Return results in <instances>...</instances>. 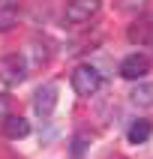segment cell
<instances>
[{
	"label": "cell",
	"mask_w": 153,
	"mask_h": 159,
	"mask_svg": "<svg viewBox=\"0 0 153 159\" xmlns=\"http://www.w3.org/2000/svg\"><path fill=\"white\" fill-rule=\"evenodd\" d=\"M72 87H75L78 96H93V93L102 87V75H99L90 63L75 66V69H72Z\"/></svg>",
	"instance_id": "1"
},
{
	"label": "cell",
	"mask_w": 153,
	"mask_h": 159,
	"mask_svg": "<svg viewBox=\"0 0 153 159\" xmlns=\"http://www.w3.org/2000/svg\"><path fill=\"white\" fill-rule=\"evenodd\" d=\"M150 72V60L144 57V54H129L123 63H120V75H123L126 81H138L144 78Z\"/></svg>",
	"instance_id": "5"
},
{
	"label": "cell",
	"mask_w": 153,
	"mask_h": 159,
	"mask_svg": "<svg viewBox=\"0 0 153 159\" xmlns=\"http://www.w3.org/2000/svg\"><path fill=\"white\" fill-rule=\"evenodd\" d=\"M126 39L135 45H153V15H138L126 27Z\"/></svg>",
	"instance_id": "4"
},
{
	"label": "cell",
	"mask_w": 153,
	"mask_h": 159,
	"mask_svg": "<svg viewBox=\"0 0 153 159\" xmlns=\"http://www.w3.org/2000/svg\"><path fill=\"white\" fill-rule=\"evenodd\" d=\"M99 6H102V0H69L66 3V21L84 24V21H90L99 12Z\"/></svg>",
	"instance_id": "3"
},
{
	"label": "cell",
	"mask_w": 153,
	"mask_h": 159,
	"mask_svg": "<svg viewBox=\"0 0 153 159\" xmlns=\"http://www.w3.org/2000/svg\"><path fill=\"white\" fill-rule=\"evenodd\" d=\"M87 141H90V135H84V132L75 135V141H72V156H75V159L84 156V147H87Z\"/></svg>",
	"instance_id": "11"
},
{
	"label": "cell",
	"mask_w": 153,
	"mask_h": 159,
	"mask_svg": "<svg viewBox=\"0 0 153 159\" xmlns=\"http://www.w3.org/2000/svg\"><path fill=\"white\" fill-rule=\"evenodd\" d=\"M150 135H153V123L150 120H135V123L129 126V141L132 144H144Z\"/></svg>",
	"instance_id": "9"
},
{
	"label": "cell",
	"mask_w": 153,
	"mask_h": 159,
	"mask_svg": "<svg viewBox=\"0 0 153 159\" xmlns=\"http://www.w3.org/2000/svg\"><path fill=\"white\" fill-rule=\"evenodd\" d=\"M144 0H123V6H141Z\"/></svg>",
	"instance_id": "13"
},
{
	"label": "cell",
	"mask_w": 153,
	"mask_h": 159,
	"mask_svg": "<svg viewBox=\"0 0 153 159\" xmlns=\"http://www.w3.org/2000/svg\"><path fill=\"white\" fill-rule=\"evenodd\" d=\"M129 99L135 105H153V81H141L129 90Z\"/></svg>",
	"instance_id": "8"
},
{
	"label": "cell",
	"mask_w": 153,
	"mask_h": 159,
	"mask_svg": "<svg viewBox=\"0 0 153 159\" xmlns=\"http://www.w3.org/2000/svg\"><path fill=\"white\" fill-rule=\"evenodd\" d=\"M9 105H12V102H9V96H6V93H0V117H6Z\"/></svg>",
	"instance_id": "12"
},
{
	"label": "cell",
	"mask_w": 153,
	"mask_h": 159,
	"mask_svg": "<svg viewBox=\"0 0 153 159\" xmlns=\"http://www.w3.org/2000/svg\"><path fill=\"white\" fill-rule=\"evenodd\" d=\"M27 78V66L21 54H6L0 60V81L3 84H18V81Z\"/></svg>",
	"instance_id": "2"
},
{
	"label": "cell",
	"mask_w": 153,
	"mask_h": 159,
	"mask_svg": "<svg viewBox=\"0 0 153 159\" xmlns=\"http://www.w3.org/2000/svg\"><path fill=\"white\" fill-rule=\"evenodd\" d=\"M18 9L15 6H3L0 9V33H6V30H12V27H18Z\"/></svg>",
	"instance_id": "10"
},
{
	"label": "cell",
	"mask_w": 153,
	"mask_h": 159,
	"mask_svg": "<svg viewBox=\"0 0 153 159\" xmlns=\"http://www.w3.org/2000/svg\"><path fill=\"white\" fill-rule=\"evenodd\" d=\"M33 105H36V114L39 117H51L54 105H57V84H42L33 96Z\"/></svg>",
	"instance_id": "6"
},
{
	"label": "cell",
	"mask_w": 153,
	"mask_h": 159,
	"mask_svg": "<svg viewBox=\"0 0 153 159\" xmlns=\"http://www.w3.org/2000/svg\"><path fill=\"white\" fill-rule=\"evenodd\" d=\"M3 135L18 141V138H27L30 135V123H27L21 114H6L3 117Z\"/></svg>",
	"instance_id": "7"
}]
</instances>
